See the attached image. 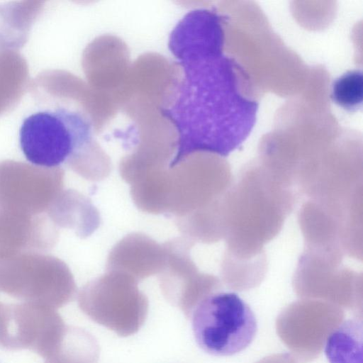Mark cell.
<instances>
[{
  "label": "cell",
  "mask_w": 363,
  "mask_h": 363,
  "mask_svg": "<svg viewBox=\"0 0 363 363\" xmlns=\"http://www.w3.org/2000/svg\"><path fill=\"white\" fill-rule=\"evenodd\" d=\"M222 48L179 62L182 79L164 111L178 135L170 167L199 152L225 156L254 126L257 104L242 94L235 64Z\"/></svg>",
  "instance_id": "cell-1"
},
{
  "label": "cell",
  "mask_w": 363,
  "mask_h": 363,
  "mask_svg": "<svg viewBox=\"0 0 363 363\" xmlns=\"http://www.w3.org/2000/svg\"><path fill=\"white\" fill-rule=\"evenodd\" d=\"M31 85L40 110L25 118L19 130L20 147L28 161L57 167L94 145L91 123L84 113L34 81Z\"/></svg>",
  "instance_id": "cell-2"
},
{
  "label": "cell",
  "mask_w": 363,
  "mask_h": 363,
  "mask_svg": "<svg viewBox=\"0 0 363 363\" xmlns=\"http://www.w3.org/2000/svg\"><path fill=\"white\" fill-rule=\"evenodd\" d=\"M0 291L21 302L57 309L74 299L77 286L62 260L26 251L0 257Z\"/></svg>",
  "instance_id": "cell-3"
},
{
  "label": "cell",
  "mask_w": 363,
  "mask_h": 363,
  "mask_svg": "<svg viewBox=\"0 0 363 363\" xmlns=\"http://www.w3.org/2000/svg\"><path fill=\"white\" fill-rule=\"evenodd\" d=\"M138 284L125 273L106 271L81 288L78 306L95 323L121 337L130 336L140 329L148 313L147 297Z\"/></svg>",
  "instance_id": "cell-4"
},
{
  "label": "cell",
  "mask_w": 363,
  "mask_h": 363,
  "mask_svg": "<svg viewBox=\"0 0 363 363\" xmlns=\"http://www.w3.org/2000/svg\"><path fill=\"white\" fill-rule=\"evenodd\" d=\"M191 320L198 345L214 356H230L247 348L257 325L250 306L236 294L214 292L194 311Z\"/></svg>",
  "instance_id": "cell-5"
},
{
  "label": "cell",
  "mask_w": 363,
  "mask_h": 363,
  "mask_svg": "<svg viewBox=\"0 0 363 363\" xmlns=\"http://www.w3.org/2000/svg\"><path fill=\"white\" fill-rule=\"evenodd\" d=\"M64 170L13 160L0 162V213L36 216L63 190Z\"/></svg>",
  "instance_id": "cell-6"
},
{
  "label": "cell",
  "mask_w": 363,
  "mask_h": 363,
  "mask_svg": "<svg viewBox=\"0 0 363 363\" xmlns=\"http://www.w3.org/2000/svg\"><path fill=\"white\" fill-rule=\"evenodd\" d=\"M343 318L342 308L333 303L303 298L280 313L276 322L277 331L298 362L307 363L320 354L327 337Z\"/></svg>",
  "instance_id": "cell-7"
},
{
  "label": "cell",
  "mask_w": 363,
  "mask_h": 363,
  "mask_svg": "<svg viewBox=\"0 0 363 363\" xmlns=\"http://www.w3.org/2000/svg\"><path fill=\"white\" fill-rule=\"evenodd\" d=\"M67 325L56 309L28 302L0 301V347L33 351L46 360Z\"/></svg>",
  "instance_id": "cell-8"
},
{
  "label": "cell",
  "mask_w": 363,
  "mask_h": 363,
  "mask_svg": "<svg viewBox=\"0 0 363 363\" xmlns=\"http://www.w3.org/2000/svg\"><path fill=\"white\" fill-rule=\"evenodd\" d=\"M194 243L184 236L163 243L166 262L159 274L162 295L188 318L201 301L220 289L218 279L201 272L192 260L191 250Z\"/></svg>",
  "instance_id": "cell-9"
},
{
  "label": "cell",
  "mask_w": 363,
  "mask_h": 363,
  "mask_svg": "<svg viewBox=\"0 0 363 363\" xmlns=\"http://www.w3.org/2000/svg\"><path fill=\"white\" fill-rule=\"evenodd\" d=\"M228 176L199 163L192 155L169 169L167 214L181 217L221 198Z\"/></svg>",
  "instance_id": "cell-10"
},
{
  "label": "cell",
  "mask_w": 363,
  "mask_h": 363,
  "mask_svg": "<svg viewBox=\"0 0 363 363\" xmlns=\"http://www.w3.org/2000/svg\"><path fill=\"white\" fill-rule=\"evenodd\" d=\"M58 237V228L47 213H0V257L26 251L46 252L55 245Z\"/></svg>",
  "instance_id": "cell-11"
},
{
  "label": "cell",
  "mask_w": 363,
  "mask_h": 363,
  "mask_svg": "<svg viewBox=\"0 0 363 363\" xmlns=\"http://www.w3.org/2000/svg\"><path fill=\"white\" fill-rule=\"evenodd\" d=\"M166 262V251L160 244L142 233H132L118 241L111 250L106 271L125 273L138 281L160 274Z\"/></svg>",
  "instance_id": "cell-12"
},
{
  "label": "cell",
  "mask_w": 363,
  "mask_h": 363,
  "mask_svg": "<svg viewBox=\"0 0 363 363\" xmlns=\"http://www.w3.org/2000/svg\"><path fill=\"white\" fill-rule=\"evenodd\" d=\"M47 214L57 228L72 230L81 238L90 236L101 223L99 212L91 200L72 189H63Z\"/></svg>",
  "instance_id": "cell-13"
},
{
  "label": "cell",
  "mask_w": 363,
  "mask_h": 363,
  "mask_svg": "<svg viewBox=\"0 0 363 363\" xmlns=\"http://www.w3.org/2000/svg\"><path fill=\"white\" fill-rule=\"evenodd\" d=\"M362 318L342 322L327 337L325 353L330 363H362Z\"/></svg>",
  "instance_id": "cell-14"
},
{
  "label": "cell",
  "mask_w": 363,
  "mask_h": 363,
  "mask_svg": "<svg viewBox=\"0 0 363 363\" xmlns=\"http://www.w3.org/2000/svg\"><path fill=\"white\" fill-rule=\"evenodd\" d=\"M99 345L90 333L79 327L67 325L64 334L45 363H97Z\"/></svg>",
  "instance_id": "cell-15"
},
{
  "label": "cell",
  "mask_w": 363,
  "mask_h": 363,
  "mask_svg": "<svg viewBox=\"0 0 363 363\" xmlns=\"http://www.w3.org/2000/svg\"><path fill=\"white\" fill-rule=\"evenodd\" d=\"M169 195V169L151 172L130 184V196L143 212L167 214Z\"/></svg>",
  "instance_id": "cell-16"
},
{
  "label": "cell",
  "mask_w": 363,
  "mask_h": 363,
  "mask_svg": "<svg viewBox=\"0 0 363 363\" xmlns=\"http://www.w3.org/2000/svg\"><path fill=\"white\" fill-rule=\"evenodd\" d=\"M331 99L347 111L360 108L363 101L362 72L351 70L337 78L332 84Z\"/></svg>",
  "instance_id": "cell-17"
},
{
  "label": "cell",
  "mask_w": 363,
  "mask_h": 363,
  "mask_svg": "<svg viewBox=\"0 0 363 363\" xmlns=\"http://www.w3.org/2000/svg\"><path fill=\"white\" fill-rule=\"evenodd\" d=\"M257 363H298L290 353H281L265 357Z\"/></svg>",
  "instance_id": "cell-18"
}]
</instances>
